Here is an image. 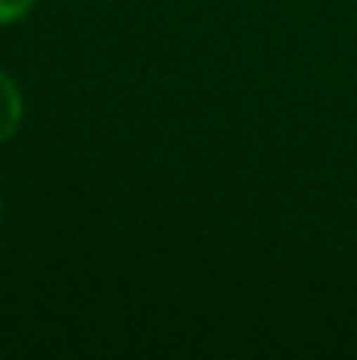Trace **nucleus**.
<instances>
[{
	"mask_svg": "<svg viewBox=\"0 0 357 360\" xmlns=\"http://www.w3.org/2000/svg\"><path fill=\"white\" fill-rule=\"evenodd\" d=\"M19 120H22V92L13 76L0 70V146L19 130Z\"/></svg>",
	"mask_w": 357,
	"mask_h": 360,
	"instance_id": "nucleus-1",
	"label": "nucleus"
},
{
	"mask_svg": "<svg viewBox=\"0 0 357 360\" xmlns=\"http://www.w3.org/2000/svg\"><path fill=\"white\" fill-rule=\"evenodd\" d=\"M35 0H0V25L19 22L22 16H29Z\"/></svg>",
	"mask_w": 357,
	"mask_h": 360,
	"instance_id": "nucleus-2",
	"label": "nucleus"
}]
</instances>
